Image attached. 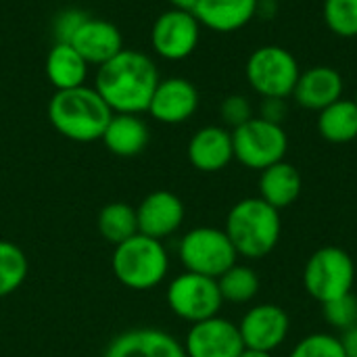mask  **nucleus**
<instances>
[{
  "label": "nucleus",
  "mask_w": 357,
  "mask_h": 357,
  "mask_svg": "<svg viewBox=\"0 0 357 357\" xmlns=\"http://www.w3.org/2000/svg\"><path fill=\"white\" fill-rule=\"evenodd\" d=\"M159 79L157 65L149 54L123 48L98 67L94 88L113 113L138 115L149 111Z\"/></svg>",
  "instance_id": "1"
},
{
  "label": "nucleus",
  "mask_w": 357,
  "mask_h": 357,
  "mask_svg": "<svg viewBox=\"0 0 357 357\" xmlns=\"http://www.w3.org/2000/svg\"><path fill=\"white\" fill-rule=\"evenodd\" d=\"M113 111L94 86H77L56 90L48 102V119L52 128L73 142H94L105 134Z\"/></svg>",
  "instance_id": "2"
},
{
  "label": "nucleus",
  "mask_w": 357,
  "mask_h": 357,
  "mask_svg": "<svg viewBox=\"0 0 357 357\" xmlns=\"http://www.w3.org/2000/svg\"><path fill=\"white\" fill-rule=\"evenodd\" d=\"M224 232L234 245L238 257L261 259L270 255L280 241V211L259 197L243 199L228 211Z\"/></svg>",
  "instance_id": "3"
},
{
  "label": "nucleus",
  "mask_w": 357,
  "mask_h": 357,
  "mask_svg": "<svg viewBox=\"0 0 357 357\" xmlns=\"http://www.w3.org/2000/svg\"><path fill=\"white\" fill-rule=\"evenodd\" d=\"M111 268L115 278L132 291H151L159 287L169 272V255L163 241L134 234L132 238L115 245Z\"/></svg>",
  "instance_id": "4"
},
{
  "label": "nucleus",
  "mask_w": 357,
  "mask_h": 357,
  "mask_svg": "<svg viewBox=\"0 0 357 357\" xmlns=\"http://www.w3.org/2000/svg\"><path fill=\"white\" fill-rule=\"evenodd\" d=\"M356 264L341 247H322L310 255L303 268V287L318 303H328L354 293Z\"/></svg>",
  "instance_id": "5"
},
{
  "label": "nucleus",
  "mask_w": 357,
  "mask_h": 357,
  "mask_svg": "<svg viewBox=\"0 0 357 357\" xmlns=\"http://www.w3.org/2000/svg\"><path fill=\"white\" fill-rule=\"evenodd\" d=\"M245 75L249 86L264 98H289L301 75L299 63L291 50L268 44L251 52Z\"/></svg>",
  "instance_id": "6"
},
{
  "label": "nucleus",
  "mask_w": 357,
  "mask_h": 357,
  "mask_svg": "<svg viewBox=\"0 0 357 357\" xmlns=\"http://www.w3.org/2000/svg\"><path fill=\"white\" fill-rule=\"evenodd\" d=\"M178 257L186 272L218 280L226 270L236 264L238 253L224 230L199 226L182 236L178 245Z\"/></svg>",
  "instance_id": "7"
},
{
  "label": "nucleus",
  "mask_w": 357,
  "mask_h": 357,
  "mask_svg": "<svg viewBox=\"0 0 357 357\" xmlns=\"http://www.w3.org/2000/svg\"><path fill=\"white\" fill-rule=\"evenodd\" d=\"M234 159L249 169L264 172L266 167L284 161L289 151V136L280 123L253 117L232 130Z\"/></svg>",
  "instance_id": "8"
},
{
  "label": "nucleus",
  "mask_w": 357,
  "mask_h": 357,
  "mask_svg": "<svg viewBox=\"0 0 357 357\" xmlns=\"http://www.w3.org/2000/svg\"><path fill=\"white\" fill-rule=\"evenodd\" d=\"M167 305L169 310L190 324L220 316L224 297L220 293L218 280L192 272L176 276L167 287Z\"/></svg>",
  "instance_id": "9"
},
{
  "label": "nucleus",
  "mask_w": 357,
  "mask_h": 357,
  "mask_svg": "<svg viewBox=\"0 0 357 357\" xmlns=\"http://www.w3.org/2000/svg\"><path fill=\"white\" fill-rule=\"evenodd\" d=\"M201 40V23L192 10L167 8L151 29L153 50L165 61H182L190 56Z\"/></svg>",
  "instance_id": "10"
},
{
  "label": "nucleus",
  "mask_w": 357,
  "mask_h": 357,
  "mask_svg": "<svg viewBox=\"0 0 357 357\" xmlns=\"http://www.w3.org/2000/svg\"><path fill=\"white\" fill-rule=\"evenodd\" d=\"M182 345L186 357H238L245 351L238 324L222 316L192 324Z\"/></svg>",
  "instance_id": "11"
},
{
  "label": "nucleus",
  "mask_w": 357,
  "mask_h": 357,
  "mask_svg": "<svg viewBox=\"0 0 357 357\" xmlns=\"http://www.w3.org/2000/svg\"><path fill=\"white\" fill-rule=\"evenodd\" d=\"M238 331L247 349L276 351L289 337L291 318L276 303H259L251 307L238 322Z\"/></svg>",
  "instance_id": "12"
},
{
  "label": "nucleus",
  "mask_w": 357,
  "mask_h": 357,
  "mask_svg": "<svg viewBox=\"0 0 357 357\" xmlns=\"http://www.w3.org/2000/svg\"><path fill=\"white\" fill-rule=\"evenodd\" d=\"M197 109H199V90L186 77L159 79L149 105L151 117L169 126L188 121L197 113Z\"/></svg>",
  "instance_id": "13"
},
{
  "label": "nucleus",
  "mask_w": 357,
  "mask_h": 357,
  "mask_svg": "<svg viewBox=\"0 0 357 357\" xmlns=\"http://www.w3.org/2000/svg\"><path fill=\"white\" fill-rule=\"evenodd\" d=\"M136 220L140 234L163 241L180 230L184 222V203L169 190H155L136 207Z\"/></svg>",
  "instance_id": "14"
},
{
  "label": "nucleus",
  "mask_w": 357,
  "mask_h": 357,
  "mask_svg": "<svg viewBox=\"0 0 357 357\" xmlns=\"http://www.w3.org/2000/svg\"><path fill=\"white\" fill-rule=\"evenodd\" d=\"M105 357H186L184 345L161 328H132L117 335Z\"/></svg>",
  "instance_id": "15"
},
{
  "label": "nucleus",
  "mask_w": 357,
  "mask_h": 357,
  "mask_svg": "<svg viewBox=\"0 0 357 357\" xmlns=\"http://www.w3.org/2000/svg\"><path fill=\"white\" fill-rule=\"evenodd\" d=\"M88 65H102L123 50V38L115 23L88 17L69 42Z\"/></svg>",
  "instance_id": "16"
},
{
  "label": "nucleus",
  "mask_w": 357,
  "mask_h": 357,
  "mask_svg": "<svg viewBox=\"0 0 357 357\" xmlns=\"http://www.w3.org/2000/svg\"><path fill=\"white\" fill-rule=\"evenodd\" d=\"M188 159L199 172H222L234 159L232 132L222 126L201 128L188 142Z\"/></svg>",
  "instance_id": "17"
},
{
  "label": "nucleus",
  "mask_w": 357,
  "mask_h": 357,
  "mask_svg": "<svg viewBox=\"0 0 357 357\" xmlns=\"http://www.w3.org/2000/svg\"><path fill=\"white\" fill-rule=\"evenodd\" d=\"M343 90H345L343 75L335 67L318 65L307 71H301L293 96L297 105H301L303 109L320 113L328 105L343 98Z\"/></svg>",
  "instance_id": "18"
},
{
  "label": "nucleus",
  "mask_w": 357,
  "mask_h": 357,
  "mask_svg": "<svg viewBox=\"0 0 357 357\" xmlns=\"http://www.w3.org/2000/svg\"><path fill=\"white\" fill-rule=\"evenodd\" d=\"M192 13L201 27L230 33L251 23L259 13V0H199Z\"/></svg>",
  "instance_id": "19"
},
{
  "label": "nucleus",
  "mask_w": 357,
  "mask_h": 357,
  "mask_svg": "<svg viewBox=\"0 0 357 357\" xmlns=\"http://www.w3.org/2000/svg\"><path fill=\"white\" fill-rule=\"evenodd\" d=\"M149 138V126L138 115L113 113L100 140L117 157H136L146 149Z\"/></svg>",
  "instance_id": "20"
},
{
  "label": "nucleus",
  "mask_w": 357,
  "mask_h": 357,
  "mask_svg": "<svg viewBox=\"0 0 357 357\" xmlns=\"http://www.w3.org/2000/svg\"><path fill=\"white\" fill-rule=\"evenodd\" d=\"M301 186L303 182L299 169L287 161H278L266 167L259 176V199L280 211L299 199Z\"/></svg>",
  "instance_id": "21"
},
{
  "label": "nucleus",
  "mask_w": 357,
  "mask_h": 357,
  "mask_svg": "<svg viewBox=\"0 0 357 357\" xmlns=\"http://www.w3.org/2000/svg\"><path fill=\"white\" fill-rule=\"evenodd\" d=\"M46 77L56 90H69L84 86L88 75V63L67 42H54L46 54Z\"/></svg>",
  "instance_id": "22"
},
{
  "label": "nucleus",
  "mask_w": 357,
  "mask_h": 357,
  "mask_svg": "<svg viewBox=\"0 0 357 357\" xmlns=\"http://www.w3.org/2000/svg\"><path fill=\"white\" fill-rule=\"evenodd\" d=\"M318 132L326 142L347 144L357 138V105L354 98H339L318 113Z\"/></svg>",
  "instance_id": "23"
},
{
  "label": "nucleus",
  "mask_w": 357,
  "mask_h": 357,
  "mask_svg": "<svg viewBox=\"0 0 357 357\" xmlns=\"http://www.w3.org/2000/svg\"><path fill=\"white\" fill-rule=\"evenodd\" d=\"M98 232L100 236L111 243L113 247L132 238L138 234V220H136V207L128 203H109L98 213Z\"/></svg>",
  "instance_id": "24"
},
{
  "label": "nucleus",
  "mask_w": 357,
  "mask_h": 357,
  "mask_svg": "<svg viewBox=\"0 0 357 357\" xmlns=\"http://www.w3.org/2000/svg\"><path fill=\"white\" fill-rule=\"evenodd\" d=\"M218 287L220 293L224 297V301L230 303H249L257 297L259 293V276L253 268L249 266H238L234 264L230 270H226L220 278H218Z\"/></svg>",
  "instance_id": "25"
},
{
  "label": "nucleus",
  "mask_w": 357,
  "mask_h": 357,
  "mask_svg": "<svg viewBox=\"0 0 357 357\" xmlns=\"http://www.w3.org/2000/svg\"><path fill=\"white\" fill-rule=\"evenodd\" d=\"M27 257L10 241H0V299L13 295L27 278Z\"/></svg>",
  "instance_id": "26"
},
{
  "label": "nucleus",
  "mask_w": 357,
  "mask_h": 357,
  "mask_svg": "<svg viewBox=\"0 0 357 357\" xmlns=\"http://www.w3.org/2000/svg\"><path fill=\"white\" fill-rule=\"evenodd\" d=\"M324 23L339 38H357V0H324Z\"/></svg>",
  "instance_id": "27"
},
{
  "label": "nucleus",
  "mask_w": 357,
  "mask_h": 357,
  "mask_svg": "<svg viewBox=\"0 0 357 357\" xmlns=\"http://www.w3.org/2000/svg\"><path fill=\"white\" fill-rule=\"evenodd\" d=\"M289 357H347L343 351L341 339L328 333H314L303 337Z\"/></svg>",
  "instance_id": "28"
},
{
  "label": "nucleus",
  "mask_w": 357,
  "mask_h": 357,
  "mask_svg": "<svg viewBox=\"0 0 357 357\" xmlns=\"http://www.w3.org/2000/svg\"><path fill=\"white\" fill-rule=\"evenodd\" d=\"M322 307H324V318L333 328L345 333L357 326V297L354 293L339 297L335 301H328Z\"/></svg>",
  "instance_id": "29"
},
{
  "label": "nucleus",
  "mask_w": 357,
  "mask_h": 357,
  "mask_svg": "<svg viewBox=\"0 0 357 357\" xmlns=\"http://www.w3.org/2000/svg\"><path fill=\"white\" fill-rule=\"evenodd\" d=\"M220 115H222V121L232 130L255 117L253 115V105L243 94H232V96L224 98V102L220 107Z\"/></svg>",
  "instance_id": "30"
},
{
  "label": "nucleus",
  "mask_w": 357,
  "mask_h": 357,
  "mask_svg": "<svg viewBox=\"0 0 357 357\" xmlns=\"http://www.w3.org/2000/svg\"><path fill=\"white\" fill-rule=\"evenodd\" d=\"M88 19V15L79 8H65L56 15L54 23H52V33H54V42H71V38L75 36V31L79 29V25Z\"/></svg>",
  "instance_id": "31"
},
{
  "label": "nucleus",
  "mask_w": 357,
  "mask_h": 357,
  "mask_svg": "<svg viewBox=\"0 0 357 357\" xmlns=\"http://www.w3.org/2000/svg\"><path fill=\"white\" fill-rule=\"evenodd\" d=\"M259 117L282 126V119L287 117V98H264Z\"/></svg>",
  "instance_id": "32"
},
{
  "label": "nucleus",
  "mask_w": 357,
  "mask_h": 357,
  "mask_svg": "<svg viewBox=\"0 0 357 357\" xmlns=\"http://www.w3.org/2000/svg\"><path fill=\"white\" fill-rule=\"evenodd\" d=\"M341 345H343V351L347 357H357V326L349 328L343 333L341 337Z\"/></svg>",
  "instance_id": "33"
},
{
  "label": "nucleus",
  "mask_w": 357,
  "mask_h": 357,
  "mask_svg": "<svg viewBox=\"0 0 357 357\" xmlns=\"http://www.w3.org/2000/svg\"><path fill=\"white\" fill-rule=\"evenodd\" d=\"M199 0H169L172 8H180V10H195Z\"/></svg>",
  "instance_id": "34"
},
{
  "label": "nucleus",
  "mask_w": 357,
  "mask_h": 357,
  "mask_svg": "<svg viewBox=\"0 0 357 357\" xmlns=\"http://www.w3.org/2000/svg\"><path fill=\"white\" fill-rule=\"evenodd\" d=\"M238 357H274L270 351H259V349H247L245 347V351L241 354Z\"/></svg>",
  "instance_id": "35"
},
{
  "label": "nucleus",
  "mask_w": 357,
  "mask_h": 357,
  "mask_svg": "<svg viewBox=\"0 0 357 357\" xmlns=\"http://www.w3.org/2000/svg\"><path fill=\"white\" fill-rule=\"evenodd\" d=\"M354 100H356V105H357V94H356V98H354Z\"/></svg>",
  "instance_id": "36"
}]
</instances>
